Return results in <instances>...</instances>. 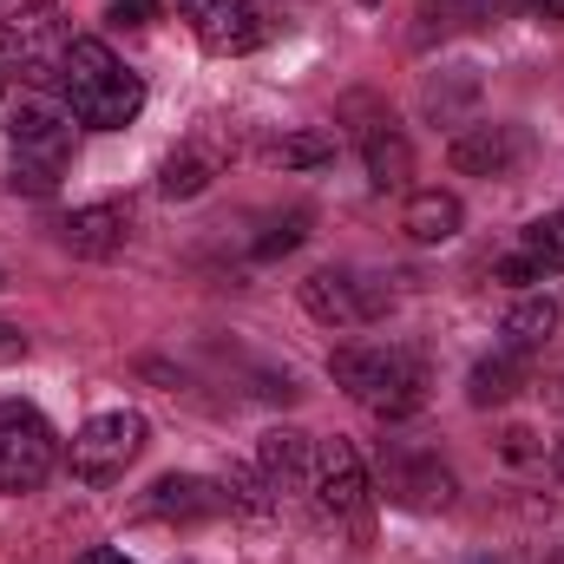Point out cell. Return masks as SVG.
<instances>
[{
  "mask_svg": "<svg viewBox=\"0 0 564 564\" xmlns=\"http://www.w3.org/2000/svg\"><path fill=\"white\" fill-rule=\"evenodd\" d=\"M59 99H66V112H73L79 126H93V132H126L144 106V86H139V73H126V66L112 59L106 40H73V46H66V73H59Z\"/></svg>",
  "mask_w": 564,
  "mask_h": 564,
  "instance_id": "obj_1",
  "label": "cell"
},
{
  "mask_svg": "<svg viewBox=\"0 0 564 564\" xmlns=\"http://www.w3.org/2000/svg\"><path fill=\"white\" fill-rule=\"evenodd\" d=\"M328 381L348 401H361L368 414H381V421H408V414H421V401H426V368H421V355H408V348H375V341L335 348L328 355Z\"/></svg>",
  "mask_w": 564,
  "mask_h": 564,
  "instance_id": "obj_2",
  "label": "cell"
},
{
  "mask_svg": "<svg viewBox=\"0 0 564 564\" xmlns=\"http://www.w3.org/2000/svg\"><path fill=\"white\" fill-rule=\"evenodd\" d=\"M0 132L13 139V158H33V164H66L73 151V112L59 93H7L0 99Z\"/></svg>",
  "mask_w": 564,
  "mask_h": 564,
  "instance_id": "obj_3",
  "label": "cell"
},
{
  "mask_svg": "<svg viewBox=\"0 0 564 564\" xmlns=\"http://www.w3.org/2000/svg\"><path fill=\"white\" fill-rule=\"evenodd\" d=\"M144 414L132 408H112V414H93V421L73 433V479H86V486H112V479H126V466L144 453Z\"/></svg>",
  "mask_w": 564,
  "mask_h": 564,
  "instance_id": "obj_4",
  "label": "cell"
},
{
  "mask_svg": "<svg viewBox=\"0 0 564 564\" xmlns=\"http://www.w3.org/2000/svg\"><path fill=\"white\" fill-rule=\"evenodd\" d=\"M59 466V433L26 401H0V492H33Z\"/></svg>",
  "mask_w": 564,
  "mask_h": 564,
  "instance_id": "obj_5",
  "label": "cell"
},
{
  "mask_svg": "<svg viewBox=\"0 0 564 564\" xmlns=\"http://www.w3.org/2000/svg\"><path fill=\"white\" fill-rule=\"evenodd\" d=\"M302 308L328 328H368L394 308L388 276H361V270H315L302 282Z\"/></svg>",
  "mask_w": 564,
  "mask_h": 564,
  "instance_id": "obj_6",
  "label": "cell"
},
{
  "mask_svg": "<svg viewBox=\"0 0 564 564\" xmlns=\"http://www.w3.org/2000/svg\"><path fill=\"white\" fill-rule=\"evenodd\" d=\"M66 33L33 13V20H13L0 33V79L7 86H26V93H59V73H66Z\"/></svg>",
  "mask_w": 564,
  "mask_h": 564,
  "instance_id": "obj_7",
  "label": "cell"
},
{
  "mask_svg": "<svg viewBox=\"0 0 564 564\" xmlns=\"http://www.w3.org/2000/svg\"><path fill=\"white\" fill-rule=\"evenodd\" d=\"M381 492L408 512H446L459 486H453V466L440 453H414V446L381 440Z\"/></svg>",
  "mask_w": 564,
  "mask_h": 564,
  "instance_id": "obj_8",
  "label": "cell"
},
{
  "mask_svg": "<svg viewBox=\"0 0 564 564\" xmlns=\"http://www.w3.org/2000/svg\"><path fill=\"white\" fill-rule=\"evenodd\" d=\"M308 492H315V512L322 519H361L368 512V466L348 440H315V473H308Z\"/></svg>",
  "mask_w": 564,
  "mask_h": 564,
  "instance_id": "obj_9",
  "label": "cell"
},
{
  "mask_svg": "<svg viewBox=\"0 0 564 564\" xmlns=\"http://www.w3.org/2000/svg\"><path fill=\"white\" fill-rule=\"evenodd\" d=\"M184 20H191L197 46L217 59H243L263 46V13L250 0H184Z\"/></svg>",
  "mask_w": 564,
  "mask_h": 564,
  "instance_id": "obj_10",
  "label": "cell"
},
{
  "mask_svg": "<svg viewBox=\"0 0 564 564\" xmlns=\"http://www.w3.org/2000/svg\"><path fill=\"white\" fill-rule=\"evenodd\" d=\"M532 158V132L525 126H466L459 139L446 144V164L459 177H506Z\"/></svg>",
  "mask_w": 564,
  "mask_h": 564,
  "instance_id": "obj_11",
  "label": "cell"
},
{
  "mask_svg": "<svg viewBox=\"0 0 564 564\" xmlns=\"http://www.w3.org/2000/svg\"><path fill=\"white\" fill-rule=\"evenodd\" d=\"M139 512L158 519V525H204V519L224 512V486H210L197 473H164V479H151Z\"/></svg>",
  "mask_w": 564,
  "mask_h": 564,
  "instance_id": "obj_12",
  "label": "cell"
},
{
  "mask_svg": "<svg viewBox=\"0 0 564 564\" xmlns=\"http://www.w3.org/2000/svg\"><path fill=\"white\" fill-rule=\"evenodd\" d=\"M126 237H132V210H126V204H86V210H73V217L59 224V243H66L73 257H86V263L119 257Z\"/></svg>",
  "mask_w": 564,
  "mask_h": 564,
  "instance_id": "obj_13",
  "label": "cell"
},
{
  "mask_svg": "<svg viewBox=\"0 0 564 564\" xmlns=\"http://www.w3.org/2000/svg\"><path fill=\"white\" fill-rule=\"evenodd\" d=\"M257 466H263V479L289 492V486H308V473H315V440L302 433V426H270L263 440H257Z\"/></svg>",
  "mask_w": 564,
  "mask_h": 564,
  "instance_id": "obj_14",
  "label": "cell"
},
{
  "mask_svg": "<svg viewBox=\"0 0 564 564\" xmlns=\"http://www.w3.org/2000/svg\"><path fill=\"white\" fill-rule=\"evenodd\" d=\"M552 335H558V302L552 295H519L499 322V348H512V355H539Z\"/></svg>",
  "mask_w": 564,
  "mask_h": 564,
  "instance_id": "obj_15",
  "label": "cell"
},
{
  "mask_svg": "<svg viewBox=\"0 0 564 564\" xmlns=\"http://www.w3.org/2000/svg\"><path fill=\"white\" fill-rule=\"evenodd\" d=\"M361 158H368V184H375V191H408V177H414V144L394 132V119L375 126V132H361Z\"/></svg>",
  "mask_w": 564,
  "mask_h": 564,
  "instance_id": "obj_16",
  "label": "cell"
},
{
  "mask_svg": "<svg viewBox=\"0 0 564 564\" xmlns=\"http://www.w3.org/2000/svg\"><path fill=\"white\" fill-rule=\"evenodd\" d=\"M459 224H466V210H459L453 191H414L408 210H401V230H408L414 243H453Z\"/></svg>",
  "mask_w": 564,
  "mask_h": 564,
  "instance_id": "obj_17",
  "label": "cell"
},
{
  "mask_svg": "<svg viewBox=\"0 0 564 564\" xmlns=\"http://www.w3.org/2000/svg\"><path fill=\"white\" fill-rule=\"evenodd\" d=\"M473 106H479V73L473 66H446V73H433L421 86V112L433 126H459Z\"/></svg>",
  "mask_w": 564,
  "mask_h": 564,
  "instance_id": "obj_18",
  "label": "cell"
},
{
  "mask_svg": "<svg viewBox=\"0 0 564 564\" xmlns=\"http://www.w3.org/2000/svg\"><path fill=\"white\" fill-rule=\"evenodd\" d=\"M519 388H525V355H512V348H492V355L473 361V375H466V401H473V408H506Z\"/></svg>",
  "mask_w": 564,
  "mask_h": 564,
  "instance_id": "obj_19",
  "label": "cell"
},
{
  "mask_svg": "<svg viewBox=\"0 0 564 564\" xmlns=\"http://www.w3.org/2000/svg\"><path fill=\"white\" fill-rule=\"evenodd\" d=\"M224 506L243 519H270L276 512V486L263 479V466H230L224 473Z\"/></svg>",
  "mask_w": 564,
  "mask_h": 564,
  "instance_id": "obj_20",
  "label": "cell"
},
{
  "mask_svg": "<svg viewBox=\"0 0 564 564\" xmlns=\"http://www.w3.org/2000/svg\"><path fill=\"white\" fill-rule=\"evenodd\" d=\"M519 250L532 257V270H539V276H558V270H564V210L532 217V224L519 230Z\"/></svg>",
  "mask_w": 564,
  "mask_h": 564,
  "instance_id": "obj_21",
  "label": "cell"
},
{
  "mask_svg": "<svg viewBox=\"0 0 564 564\" xmlns=\"http://www.w3.org/2000/svg\"><path fill=\"white\" fill-rule=\"evenodd\" d=\"M270 164L276 171H322V164H335V132H289L270 144Z\"/></svg>",
  "mask_w": 564,
  "mask_h": 564,
  "instance_id": "obj_22",
  "label": "cell"
},
{
  "mask_svg": "<svg viewBox=\"0 0 564 564\" xmlns=\"http://www.w3.org/2000/svg\"><path fill=\"white\" fill-rule=\"evenodd\" d=\"M210 177H217V164H210L204 151H177V158H164L158 191H164V197H197V191H210Z\"/></svg>",
  "mask_w": 564,
  "mask_h": 564,
  "instance_id": "obj_23",
  "label": "cell"
},
{
  "mask_svg": "<svg viewBox=\"0 0 564 564\" xmlns=\"http://www.w3.org/2000/svg\"><path fill=\"white\" fill-rule=\"evenodd\" d=\"M13 191H26V197H53L59 191V171L53 164H33V158H13V177H7Z\"/></svg>",
  "mask_w": 564,
  "mask_h": 564,
  "instance_id": "obj_24",
  "label": "cell"
},
{
  "mask_svg": "<svg viewBox=\"0 0 564 564\" xmlns=\"http://www.w3.org/2000/svg\"><path fill=\"white\" fill-rule=\"evenodd\" d=\"M119 33H139V26H151L158 20V0H112V13H106Z\"/></svg>",
  "mask_w": 564,
  "mask_h": 564,
  "instance_id": "obj_25",
  "label": "cell"
},
{
  "mask_svg": "<svg viewBox=\"0 0 564 564\" xmlns=\"http://www.w3.org/2000/svg\"><path fill=\"white\" fill-rule=\"evenodd\" d=\"M492 276H499V282H512V289H525V282H545L539 270H532V257H525V250H506V257L492 263Z\"/></svg>",
  "mask_w": 564,
  "mask_h": 564,
  "instance_id": "obj_26",
  "label": "cell"
},
{
  "mask_svg": "<svg viewBox=\"0 0 564 564\" xmlns=\"http://www.w3.org/2000/svg\"><path fill=\"white\" fill-rule=\"evenodd\" d=\"M302 243V217H289V224H276L263 243H257V257H282V250H295Z\"/></svg>",
  "mask_w": 564,
  "mask_h": 564,
  "instance_id": "obj_27",
  "label": "cell"
},
{
  "mask_svg": "<svg viewBox=\"0 0 564 564\" xmlns=\"http://www.w3.org/2000/svg\"><path fill=\"white\" fill-rule=\"evenodd\" d=\"M532 453H539V433L512 426V433H506V459H532Z\"/></svg>",
  "mask_w": 564,
  "mask_h": 564,
  "instance_id": "obj_28",
  "label": "cell"
},
{
  "mask_svg": "<svg viewBox=\"0 0 564 564\" xmlns=\"http://www.w3.org/2000/svg\"><path fill=\"white\" fill-rule=\"evenodd\" d=\"M53 0H0V20L13 26V20H33V13H46Z\"/></svg>",
  "mask_w": 564,
  "mask_h": 564,
  "instance_id": "obj_29",
  "label": "cell"
},
{
  "mask_svg": "<svg viewBox=\"0 0 564 564\" xmlns=\"http://www.w3.org/2000/svg\"><path fill=\"white\" fill-rule=\"evenodd\" d=\"M73 564H139V558H126L119 545H93V552H79Z\"/></svg>",
  "mask_w": 564,
  "mask_h": 564,
  "instance_id": "obj_30",
  "label": "cell"
},
{
  "mask_svg": "<svg viewBox=\"0 0 564 564\" xmlns=\"http://www.w3.org/2000/svg\"><path fill=\"white\" fill-rule=\"evenodd\" d=\"M20 355H26V335H20V328H7V322H0V361H20Z\"/></svg>",
  "mask_w": 564,
  "mask_h": 564,
  "instance_id": "obj_31",
  "label": "cell"
},
{
  "mask_svg": "<svg viewBox=\"0 0 564 564\" xmlns=\"http://www.w3.org/2000/svg\"><path fill=\"white\" fill-rule=\"evenodd\" d=\"M539 13H545V20H564V0H539Z\"/></svg>",
  "mask_w": 564,
  "mask_h": 564,
  "instance_id": "obj_32",
  "label": "cell"
},
{
  "mask_svg": "<svg viewBox=\"0 0 564 564\" xmlns=\"http://www.w3.org/2000/svg\"><path fill=\"white\" fill-rule=\"evenodd\" d=\"M552 473H558V486H564V440L552 446Z\"/></svg>",
  "mask_w": 564,
  "mask_h": 564,
  "instance_id": "obj_33",
  "label": "cell"
},
{
  "mask_svg": "<svg viewBox=\"0 0 564 564\" xmlns=\"http://www.w3.org/2000/svg\"><path fill=\"white\" fill-rule=\"evenodd\" d=\"M552 564H564V552H552Z\"/></svg>",
  "mask_w": 564,
  "mask_h": 564,
  "instance_id": "obj_34",
  "label": "cell"
},
{
  "mask_svg": "<svg viewBox=\"0 0 564 564\" xmlns=\"http://www.w3.org/2000/svg\"><path fill=\"white\" fill-rule=\"evenodd\" d=\"M473 564H499V558H473Z\"/></svg>",
  "mask_w": 564,
  "mask_h": 564,
  "instance_id": "obj_35",
  "label": "cell"
},
{
  "mask_svg": "<svg viewBox=\"0 0 564 564\" xmlns=\"http://www.w3.org/2000/svg\"><path fill=\"white\" fill-rule=\"evenodd\" d=\"M361 7H381V0H361Z\"/></svg>",
  "mask_w": 564,
  "mask_h": 564,
  "instance_id": "obj_36",
  "label": "cell"
},
{
  "mask_svg": "<svg viewBox=\"0 0 564 564\" xmlns=\"http://www.w3.org/2000/svg\"><path fill=\"white\" fill-rule=\"evenodd\" d=\"M0 282H7V276H0Z\"/></svg>",
  "mask_w": 564,
  "mask_h": 564,
  "instance_id": "obj_37",
  "label": "cell"
}]
</instances>
